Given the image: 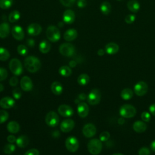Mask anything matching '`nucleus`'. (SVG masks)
<instances>
[{"mask_svg":"<svg viewBox=\"0 0 155 155\" xmlns=\"http://www.w3.org/2000/svg\"><path fill=\"white\" fill-rule=\"evenodd\" d=\"M24 65L29 72L35 73L40 69L41 63L38 58L33 56H29L25 59Z\"/></svg>","mask_w":155,"mask_h":155,"instance_id":"nucleus-1","label":"nucleus"},{"mask_svg":"<svg viewBox=\"0 0 155 155\" xmlns=\"http://www.w3.org/2000/svg\"><path fill=\"white\" fill-rule=\"evenodd\" d=\"M102 142L100 139H91L87 145L88 151L93 155L99 154L102 150Z\"/></svg>","mask_w":155,"mask_h":155,"instance_id":"nucleus-2","label":"nucleus"},{"mask_svg":"<svg viewBox=\"0 0 155 155\" xmlns=\"http://www.w3.org/2000/svg\"><path fill=\"white\" fill-rule=\"evenodd\" d=\"M119 113L120 116L125 118H130L136 115V109L130 104H124L120 107Z\"/></svg>","mask_w":155,"mask_h":155,"instance_id":"nucleus-3","label":"nucleus"},{"mask_svg":"<svg viewBox=\"0 0 155 155\" xmlns=\"http://www.w3.org/2000/svg\"><path fill=\"white\" fill-rule=\"evenodd\" d=\"M46 36L49 41L54 42L60 39L61 33L56 26L50 25L46 30Z\"/></svg>","mask_w":155,"mask_h":155,"instance_id":"nucleus-4","label":"nucleus"},{"mask_svg":"<svg viewBox=\"0 0 155 155\" xmlns=\"http://www.w3.org/2000/svg\"><path fill=\"white\" fill-rule=\"evenodd\" d=\"M59 51L62 55L70 57L74 54L75 47L70 43H63L59 46Z\"/></svg>","mask_w":155,"mask_h":155,"instance_id":"nucleus-5","label":"nucleus"},{"mask_svg":"<svg viewBox=\"0 0 155 155\" xmlns=\"http://www.w3.org/2000/svg\"><path fill=\"white\" fill-rule=\"evenodd\" d=\"M101 94L100 91L97 88H94L91 90L87 96L88 102L92 105H97L101 101Z\"/></svg>","mask_w":155,"mask_h":155,"instance_id":"nucleus-6","label":"nucleus"},{"mask_svg":"<svg viewBox=\"0 0 155 155\" xmlns=\"http://www.w3.org/2000/svg\"><path fill=\"white\" fill-rule=\"evenodd\" d=\"M9 68L15 75L19 76L22 73V64L21 61L16 58L11 59L9 63Z\"/></svg>","mask_w":155,"mask_h":155,"instance_id":"nucleus-7","label":"nucleus"},{"mask_svg":"<svg viewBox=\"0 0 155 155\" xmlns=\"http://www.w3.org/2000/svg\"><path fill=\"white\" fill-rule=\"evenodd\" d=\"M59 122V118L56 112L51 111L45 116V123L47 125L51 127L57 126Z\"/></svg>","mask_w":155,"mask_h":155,"instance_id":"nucleus-8","label":"nucleus"},{"mask_svg":"<svg viewBox=\"0 0 155 155\" xmlns=\"http://www.w3.org/2000/svg\"><path fill=\"white\" fill-rule=\"evenodd\" d=\"M65 145L67 149L71 153L76 151L79 148V142L78 139L73 136L67 137L65 140Z\"/></svg>","mask_w":155,"mask_h":155,"instance_id":"nucleus-9","label":"nucleus"},{"mask_svg":"<svg viewBox=\"0 0 155 155\" xmlns=\"http://www.w3.org/2000/svg\"><path fill=\"white\" fill-rule=\"evenodd\" d=\"M134 91L136 95L142 96L145 95L148 91V85L143 81H139L134 85Z\"/></svg>","mask_w":155,"mask_h":155,"instance_id":"nucleus-10","label":"nucleus"},{"mask_svg":"<svg viewBox=\"0 0 155 155\" xmlns=\"http://www.w3.org/2000/svg\"><path fill=\"white\" fill-rule=\"evenodd\" d=\"M83 134L87 138L91 137L96 134V128L93 124H87L85 125L82 129Z\"/></svg>","mask_w":155,"mask_h":155,"instance_id":"nucleus-11","label":"nucleus"},{"mask_svg":"<svg viewBox=\"0 0 155 155\" xmlns=\"http://www.w3.org/2000/svg\"><path fill=\"white\" fill-rule=\"evenodd\" d=\"M74 127V122L71 119L64 120L60 125L61 130L64 133H68L71 131Z\"/></svg>","mask_w":155,"mask_h":155,"instance_id":"nucleus-12","label":"nucleus"},{"mask_svg":"<svg viewBox=\"0 0 155 155\" xmlns=\"http://www.w3.org/2000/svg\"><path fill=\"white\" fill-rule=\"evenodd\" d=\"M58 113L63 117H70L73 114V108L66 104L61 105L58 109Z\"/></svg>","mask_w":155,"mask_h":155,"instance_id":"nucleus-13","label":"nucleus"},{"mask_svg":"<svg viewBox=\"0 0 155 155\" xmlns=\"http://www.w3.org/2000/svg\"><path fill=\"white\" fill-rule=\"evenodd\" d=\"M20 85L22 90L25 91H29L33 88L32 81L28 76H24L22 78L20 82Z\"/></svg>","mask_w":155,"mask_h":155,"instance_id":"nucleus-14","label":"nucleus"},{"mask_svg":"<svg viewBox=\"0 0 155 155\" xmlns=\"http://www.w3.org/2000/svg\"><path fill=\"white\" fill-rule=\"evenodd\" d=\"M12 34L13 38L18 41H21L24 38V32L22 28L19 25H15L12 29Z\"/></svg>","mask_w":155,"mask_h":155,"instance_id":"nucleus-15","label":"nucleus"},{"mask_svg":"<svg viewBox=\"0 0 155 155\" xmlns=\"http://www.w3.org/2000/svg\"><path fill=\"white\" fill-rule=\"evenodd\" d=\"M42 31L41 26L36 23L30 24L27 27V33L31 36H37L40 34Z\"/></svg>","mask_w":155,"mask_h":155,"instance_id":"nucleus-16","label":"nucleus"},{"mask_svg":"<svg viewBox=\"0 0 155 155\" xmlns=\"http://www.w3.org/2000/svg\"><path fill=\"white\" fill-rule=\"evenodd\" d=\"M78 114L81 117H86L89 112V108L88 105L85 102H81L78 105Z\"/></svg>","mask_w":155,"mask_h":155,"instance_id":"nucleus-17","label":"nucleus"},{"mask_svg":"<svg viewBox=\"0 0 155 155\" xmlns=\"http://www.w3.org/2000/svg\"><path fill=\"white\" fill-rule=\"evenodd\" d=\"M15 101L10 97H4L0 100V106L4 109H8L13 107Z\"/></svg>","mask_w":155,"mask_h":155,"instance_id":"nucleus-18","label":"nucleus"},{"mask_svg":"<svg viewBox=\"0 0 155 155\" xmlns=\"http://www.w3.org/2000/svg\"><path fill=\"white\" fill-rule=\"evenodd\" d=\"M75 19V15L71 10H67L63 14V20L65 24H70L73 23Z\"/></svg>","mask_w":155,"mask_h":155,"instance_id":"nucleus-19","label":"nucleus"},{"mask_svg":"<svg viewBox=\"0 0 155 155\" xmlns=\"http://www.w3.org/2000/svg\"><path fill=\"white\" fill-rule=\"evenodd\" d=\"M119 49V45L114 42L108 43L105 47V50L107 53L108 54H114L118 52Z\"/></svg>","mask_w":155,"mask_h":155,"instance_id":"nucleus-20","label":"nucleus"},{"mask_svg":"<svg viewBox=\"0 0 155 155\" xmlns=\"http://www.w3.org/2000/svg\"><path fill=\"white\" fill-rule=\"evenodd\" d=\"M77 36H78L77 31L74 28H70L64 33V38L65 41H72L77 38Z\"/></svg>","mask_w":155,"mask_h":155,"instance_id":"nucleus-21","label":"nucleus"},{"mask_svg":"<svg viewBox=\"0 0 155 155\" xmlns=\"http://www.w3.org/2000/svg\"><path fill=\"white\" fill-rule=\"evenodd\" d=\"M133 128L136 132L140 133L144 132L147 130V126L146 124L144 123L143 122L140 120H137L133 124Z\"/></svg>","mask_w":155,"mask_h":155,"instance_id":"nucleus-22","label":"nucleus"},{"mask_svg":"<svg viewBox=\"0 0 155 155\" xmlns=\"http://www.w3.org/2000/svg\"><path fill=\"white\" fill-rule=\"evenodd\" d=\"M10 25L7 22L0 24V38H5L8 36L10 33Z\"/></svg>","mask_w":155,"mask_h":155,"instance_id":"nucleus-23","label":"nucleus"},{"mask_svg":"<svg viewBox=\"0 0 155 155\" xmlns=\"http://www.w3.org/2000/svg\"><path fill=\"white\" fill-rule=\"evenodd\" d=\"M140 4L136 0H130L127 3V7L130 11L136 13L140 9Z\"/></svg>","mask_w":155,"mask_h":155,"instance_id":"nucleus-24","label":"nucleus"},{"mask_svg":"<svg viewBox=\"0 0 155 155\" xmlns=\"http://www.w3.org/2000/svg\"><path fill=\"white\" fill-rule=\"evenodd\" d=\"M51 90L53 94L56 95H60L62 92L63 88L60 82L55 81L51 85Z\"/></svg>","mask_w":155,"mask_h":155,"instance_id":"nucleus-25","label":"nucleus"},{"mask_svg":"<svg viewBox=\"0 0 155 155\" xmlns=\"http://www.w3.org/2000/svg\"><path fill=\"white\" fill-rule=\"evenodd\" d=\"M7 129L11 133H16L19 131L20 127L17 122L10 121L7 125Z\"/></svg>","mask_w":155,"mask_h":155,"instance_id":"nucleus-26","label":"nucleus"},{"mask_svg":"<svg viewBox=\"0 0 155 155\" xmlns=\"http://www.w3.org/2000/svg\"><path fill=\"white\" fill-rule=\"evenodd\" d=\"M29 142V140L28 138L24 136V135H22L19 136L16 140V143L17 144V146L19 148H24L25 147L28 143Z\"/></svg>","mask_w":155,"mask_h":155,"instance_id":"nucleus-27","label":"nucleus"},{"mask_svg":"<svg viewBox=\"0 0 155 155\" xmlns=\"http://www.w3.org/2000/svg\"><path fill=\"white\" fill-rule=\"evenodd\" d=\"M51 48V45L47 41L44 40L40 42L39 45V49L42 53H47Z\"/></svg>","mask_w":155,"mask_h":155,"instance_id":"nucleus-28","label":"nucleus"},{"mask_svg":"<svg viewBox=\"0 0 155 155\" xmlns=\"http://www.w3.org/2000/svg\"><path fill=\"white\" fill-rule=\"evenodd\" d=\"M100 10L102 14L105 15H108L111 10V6L110 2L107 1L103 2L100 6Z\"/></svg>","mask_w":155,"mask_h":155,"instance_id":"nucleus-29","label":"nucleus"},{"mask_svg":"<svg viewBox=\"0 0 155 155\" xmlns=\"http://www.w3.org/2000/svg\"><path fill=\"white\" fill-rule=\"evenodd\" d=\"M133 96V92L132 90L128 88H124L120 93V96L124 100H129Z\"/></svg>","mask_w":155,"mask_h":155,"instance_id":"nucleus-30","label":"nucleus"},{"mask_svg":"<svg viewBox=\"0 0 155 155\" xmlns=\"http://www.w3.org/2000/svg\"><path fill=\"white\" fill-rule=\"evenodd\" d=\"M59 73L64 77H68L71 74V70L69 67L63 65L59 68Z\"/></svg>","mask_w":155,"mask_h":155,"instance_id":"nucleus-31","label":"nucleus"},{"mask_svg":"<svg viewBox=\"0 0 155 155\" xmlns=\"http://www.w3.org/2000/svg\"><path fill=\"white\" fill-rule=\"evenodd\" d=\"M90 81V77L87 74H81L78 78V82L80 85L84 86L87 85Z\"/></svg>","mask_w":155,"mask_h":155,"instance_id":"nucleus-32","label":"nucleus"},{"mask_svg":"<svg viewBox=\"0 0 155 155\" xmlns=\"http://www.w3.org/2000/svg\"><path fill=\"white\" fill-rule=\"evenodd\" d=\"M20 18V13L18 10L12 11L8 16V21L12 22H15Z\"/></svg>","mask_w":155,"mask_h":155,"instance_id":"nucleus-33","label":"nucleus"},{"mask_svg":"<svg viewBox=\"0 0 155 155\" xmlns=\"http://www.w3.org/2000/svg\"><path fill=\"white\" fill-rule=\"evenodd\" d=\"M10 58L8 51L3 47H0V60L2 61H7Z\"/></svg>","mask_w":155,"mask_h":155,"instance_id":"nucleus-34","label":"nucleus"},{"mask_svg":"<svg viewBox=\"0 0 155 155\" xmlns=\"http://www.w3.org/2000/svg\"><path fill=\"white\" fill-rule=\"evenodd\" d=\"M13 4V0H0V8L7 9L10 8Z\"/></svg>","mask_w":155,"mask_h":155,"instance_id":"nucleus-35","label":"nucleus"},{"mask_svg":"<svg viewBox=\"0 0 155 155\" xmlns=\"http://www.w3.org/2000/svg\"><path fill=\"white\" fill-rule=\"evenodd\" d=\"M15 150V146L13 143L6 144L4 147V152L5 154H12Z\"/></svg>","mask_w":155,"mask_h":155,"instance_id":"nucleus-36","label":"nucleus"},{"mask_svg":"<svg viewBox=\"0 0 155 155\" xmlns=\"http://www.w3.org/2000/svg\"><path fill=\"white\" fill-rule=\"evenodd\" d=\"M8 118V113L5 111L1 110H0V124L5 122Z\"/></svg>","mask_w":155,"mask_h":155,"instance_id":"nucleus-37","label":"nucleus"},{"mask_svg":"<svg viewBox=\"0 0 155 155\" xmlns=\"http://www.w3.org/2000/svg\"><path fill=\"white\" fill-rule=\"evenodd\" d=\"M17 51H18V53L21 56L26 55L27 54V51H28L26 46L24 45H22V44L18 45V47L17 48Z\"/></svg>","mask_w":155,"mask_h":155,"instance_id":"nucleus-38","label":"nucleus"},{"mask_svg":"<svg viewBox=\"0 0 155 155\" xmlns=\"http://www.w3.org/2000/svg\"><path fill=\"white\" fill-rule=\"evenodd\" d=\"M110 137V134L108 131H103L99 135V139L101 141H107L109 139Z\"/></svg>","mask_w":155,"mask_h":155,"instance_id":"nucleus-39","label":"nucleus"},{"mask_svg":"<svg viewBox=\"0 0 155 155\" xmlns=\"http://www.w3.org/2000/svg\"><path fill=\"white\" fill-rule=\"evenodd\" d=\"M136 19V16L133 14H129L128 15L126 16V17L125 18V22L128 24H132Z\"/></svg>","mask_w":155,"mask_h":155,"instance_id":"nucleus-40","label":"nucleus"},{"mask_svg":"<svg viewBox=\"0 0 155 155\" xmlns=\"http://www.w3.org/2000/svg\"><path fill=\"white\" fill-rule=\"evenodd\" d=\"M8 76V73L6 69L0 67V81L5 80Z\"/></svg>","mask_w":155,"mask_h":155,"instance_id":"nucleus-41","label":"nucleus"},{"mask_svg":"<svg viewBox=\"0 0 155 155\" xmlns=\"http://www.w3.org/2000/svg\"><path fill=\"white\" fill-rule=\"evenodd\" d=\"M138 154L139 155H150V151L148 148L146 147H143L139 149L138 151Z\"/></svg>","mask_w":155,"mask_h":155,"instance_id":"nucleus-42","label":"nucleus"},{"mask_svg":"<svg viewBox=\"0 0 155 155\" xmlns=\"http://www.w3.org/2000/svg\"><path fill=\"white\" fill-rule=\"evenodd\" d=\"M12 94L15 99H19L22 95V92L19 88H15L12 91Z\"/></svg>","mask_w":155,"mask_h":155,"instance_id":"nucleus-43","label":"nucleus"},{"mask_svg":"<svg viewBox=\"0 0 155 155\" xmlns=\"http://www.w3.org/2000/svg\"><path fill=\"white\" fill-rule=\"evenodd\" d=\"M141 119L144 122H149L151 119V115L148 112L143 111L141 114Z\"/></svg>","mask_w":155,"mask_h":155,"instance_id":"nucleus-44","label":"nucleus"},{"mask_svg":"<svg viewBox=\"0 0 155 155\" xmlns=\"http://www.w3.org/2000/svg\"><path fill=\"white\" fill-rule=\"evenodd\" d=\"M61 3L65 7H70L74 4L76 0H59Z\"/></svg>","mask_w":155,"mask_h":155,"instance_id":"nucleus-45","label":"nucleus"},{"mask_svg":"<svg viewBox=\"0 0 155 155\" xmlns=\"http://www.w3.org/2000/svg\"><path fill=\"white\" fill-rule=\"evenodd\" d=\"M39 152L37 149L31 148L25 152L24 155H39Z\"/></svg>","mask_w":155,"mask_h":155,"instance_id":"nucleus-46","label":"nucleus"},{"mask_svg":"<svg viewBox=\"0 0 155 155\" xmlns=\"http://www.w3.org/2000/svg\"><path fill=\"white\" fill-rule=\"evenodd\" d=\"M18 78L15 76H13L10 78V81H9V84L11 86H16L17 84H18Z\"/></svg>","mask_w":155,"mask_h":155,"instance_id":"nucleus-47","label":"nucleus"},{"mask_svg":"<svg viewBox=\"0 0 155 155\" xmlns=\"http://www.w3.org/2000/svg\"><path fill=\"white\" fill-rule=\"evenodd\" d=\"M87 1L86 0H78V7L79 8H83V7H85L86 5H87Z\"/></svg>","mask_w":155,"mask_h":155,"instance_id":"nucleus-48","label":"nucleus"},{"mask_svg":"<svg viewBox=\"0 0 155 155\" xmlns=\"http://www.w3.org/2000/svg\"><path fill=\"white\" fill-rule=\"evenodd\" d=\"M7 141H8L9 143H14L15 142H16V137H15V136H13V135H9V136H7Z\"/></svg>","mask_w":155,"mask_h":155,"instance_id":"nucleus-49","label":"nucleus"},{"mask_svg":"<svg viewBox=\"0 0 155 155\" xmlns=\"http://www.w3.org/2000/svg\"><path fill=\"white\" fill-rule=\"evenodd\" d=\"M149 110L151 114H152L153 116H155V103L151 104L149 107Z\"/></svg>","mask_w":155,"mask_h":155,"instance_id":"nucleus-50","label":"nucleus"},{"mask_svg":"<svg viewBox=\"0 0 155 155\" xmlns=\"http://www.w3.org/2000/svg\"><path fill=\"white\" fill-rule=\"evenodd\" d=\"M27 44L29 47H33L35 45V41L33 39H28L27 41Z\"/></svg>","mask_w":155,"mask_h":155,"instance_id":"nucleus-51","label":"nucleus"},{"mask_svg":"<svg viewBox=\"0 0 155 155\" xmlns=\"http://www.w3.org/2000/svg\"><path fill=\"white\" fill-rule=\"evenodd\" d=\"M76 65V62L75 61H71L69 62V66L70 67H74Z\"/></svg>","mask_w":155,"mask_h":155,"instance_id":"nucleus-52","label":"nucleus"},{"mask_svg":"<svg viewBox=\"0 0 155 155\" xmlns=\"http://www.w3.org/2000/svg\"><path fill=\"white\" fill-rule=\"evenodd\" d=\"M150 148L152 151L155 152V140H153L150 144Z\"/></svg>","mask_w":155,"mask_h":155,"instance_id":"nucleus-53","label":"nucleus"},{"mask_svg":"<svg viewBox=\"0 0 155 155\" xmlns=\"http://www.w3.org/2000/svg\"><path fill=\"white\" fill-rule=\"evenodd\" d=\"M104 53H105V51H104V50L103 49H99L97 51V54L99 56H103L104 54Z\"/></svg>","mask_w":155,"mask_h":155,"instance_id":"nucleus-54","label":"nucleus"},{"mask_svg":"<svg viewBox=\"0 0 155 155\" xmlns=\"http://www.w3.org/2000/svg\"><path fill=\"white\" fill-rule=\"evenodd\" d=\"M79 99L80 100H84L85 98H86V96H85V94L84 93H81L79 95Z\"/></svg>","mask_w":155,"mask_h":155,"instance_id":"nucleus-55","label":"nucleus"},{"mask_svg":"<svg viewBox=\"0 0 155 155\" xmlns=\"http://www.w3.org/2000/svg\"><path fill=\"white\" fill-rule=\"evenodd\" d=\"M3 90H4V86L1 84H0V92L2 91Z\"/></svg>","mask_w":155,"mask_h":155,"instance_id":"nucleus-56","label":"nucleus"},{"mask_svg":"<svg viewBox=\"0 0 155 155\" xmlns=\"http://www.w3.org/2000/svg\"><path fill=\"white\" fill-rule=\"evenodd\" d=\"M112 155H124V154H121V153H114V154H113Z\"/></svg>","mask_w":155,"mask_h":155,"instance_id":"nucleus-57","label":"nucleus"},{"mask_svg":"<svg viewBox=\"0 0 155 155\" xmlns=\"http://www.w3.org/2000/svg\"><path fill=\"white\" fill-rule=\"evenodd\" d=\"M117 1H121V0H117Z\"/></svg>","mask_w":155,"mask_h":155,"instance_id":"nucleus-58","label":"nucleus"}]
</instances>
